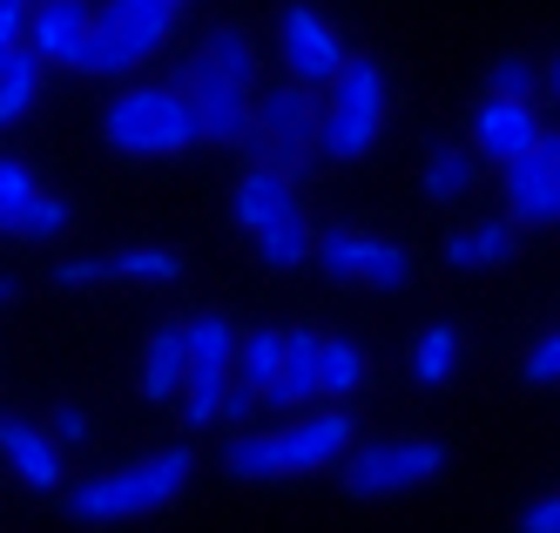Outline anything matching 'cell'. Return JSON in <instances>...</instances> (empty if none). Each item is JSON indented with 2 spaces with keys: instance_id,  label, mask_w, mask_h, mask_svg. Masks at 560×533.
I'll return each mask as SVG.
<instances>
[{
  "instance_id": "cell-1",
  "label": "cell",
  "mask_w": 560,
  "mask_h": 533,
  "mask_svg": "<svg viewBox=\"0 0 560 533\" xmlns=\"http://www.w3.org/2000/svg\"><path fill=\"white\" fill-rule=\"evenodd\" d=\"M183 95L196 102L203 142H223V149L250 142V121H257V48H250V34L217 27L183 74Z\"/></svg>"
},
{
  "instance_id": "cell-2",
  "label": "cell",
  "mask_w": 560,
  "mask_h": 533,
  "mask_svg": "<svg viewBox=\"0 0 560 533\" xmlns=\"http://www.w3.org/2000/svg\"><path fill=\"white\" fill-rule=\"evenodd\" d=\"M196 473V453L189 445H163V453H149L122 473H102V479H82L74 486L68 513L89 520V526H115V520H142V513H163L183 500V486Z\"/></svg>"
},
{
  "instance_id": "cell-3",
  "label": "cell",
  "mask_w": 560,
  "mask_h": 533,
  "mask_svg": "<svg viewBox=\"0 0 560 533\" xmlns=\"http://www.w3.org/2000/svg\"><path fill=\"white\" fill-rule=\"evenodd\" d=\"M345 445H351V413H311L284 432H244L223 453V466L236 479H284V473H317V466H331L345 460Z\"/></svg>"
},
{
  "instance_id": "cell-4",
  "label": "cell",
  "mask_w": 560,
  "mask_h": 533,
  "mask_svg": "<svg viewBox=\"0 0 560 533\" xmlns=\"http://www.w3.org/2000/svg\"><path fill=\"white\" fill-rule=\"evenodd\" d=\"M102 136H108V149H122V155H183V149L203 142V121H196V102L183 89L142 81V89L108 102Z\"/></svg>"
},
{
  "instance_id": "cell-5",
  "label": "cell",
  "mask_w": 560,
  "mask_h": 533,
  "mask_svg": "<svg viewBox=\"0 0 560 533\" xmlns=\"http://www.w3.org/2000/svg\"><path fill=\"white\" fill-rule=\"evenodd\" d=\"M236 223L250 230L257 257H264L270 270H298V264L317 257V236H311V223H304V202H298L291 176L264 170V162H257L244 183H236Z\"/></svg>"
},
{
  "instance_id": "cell-6",
  "label": "cell",
  "mask_w": 560,
  "mask_h": 533,
  "mask_svg": "<svg viewBox=\"0 0 560 533\" xmlns=\"http://www.w3.org/2000/svg\"><path fill=\"white\" fill-rule=\"evenodd\" d=\"M385 68L372 55H351L338 74H331V89H325V115H317V149H325L331 162H358L378 129H385Z\"/></svg>"
},
{
  "instance_id": "cell-7",
  "label": "cell",
  "mask_w": 560,
  "mask_h": 533,
  "mask_svg": "<svg viewBox=\"0 0 560 533\" xmlns=\"http://www.w3.org/2000/svg\"><path fill=\"white\" fill-rule=\"evenodd\" d=\"M170 34H176V0H102L95 34L74 55V74H129L136 61L163 55Z\"/></svg>"
},
{
  "instance_id": "cell-8",
  "label": "cell",
  "mask_w": 560,
  "mask_h": 533,
  "mask_svg": "<svg viewBox=\"0 0 560 533\" xmlns=\"http://www.w3.org/2000/svg\"><path fill=\"white\" fill-rule=\"evenodd\" d=\"M317 115H325V102H317V89H304V81H277L270 95H257L250 149H257L264 170H277V176L304 170L317 155Z\"/></svg>"
},
{
  "instance_id": "cell-9",
  "label": "cell",
  "mask_w": 560,
  "mask_h": 533,
  "mask_svg": "<svg viewBox=\"0 0 560 533\" xmlns=\"http://www.w3.org/2000/svg\"><path fill=\"white\" fill-rule=\"evenodd\" d=\"M446 473V445L439 439H378V445H358L345 460V494L351 500H392V494H412V486Z\"/></svg>"
},
{
  "instance_id": "cell-10",
  "label": "cell",
  "mask_w": 560,
  "mask_h": 533,
  "mask_svg": "<svg viewBox=\"0 0 560 533\" xmlns=\"http://www.w3.org/2000/svg\"><path fill=\"white\" fill-rule=\"evenodd\" d=\"M189 332V385H183V419L189 426H217L223 419V385L236 379V332L210 311L183 324Z\"/></svg>"
},
{
  "instance_id": "cell-11",
  "label": "cell",
  "mask_w": 560,
  "mask_h": 533,
  "mask_svg": "<svg viewBox=\"0 0 560 533\" xmlns=\"http://www.w3.org/2000/svg\"><path fill=\"white\" fill-rule=\"evenodd\" d=\"M277 48H284L291 81H304V89H317V95H325V89H331V74L351 61V55H345V40L331 34V21L317 14L311 0H291V8H284V21H277Z\"/></svg>"
},
{
  "instance_id": "cell-12",
  "label": "cell",
  "mask_w": 560,
  "mask_h": 533,
  "mask_svg": "<svg viewBox=\"0 0 560 533\" xmlns=\"http://www.w3.org/2000/svg\"><path fill=\"white\" fill-rule=\"evenodd\" d=\"M317 264H325L331 277H358V283H372V291H406V283H412V257H406V243L358 236V230H325V243H317Z\"/></svg>"
},
{
  "instance_id": "cell-13",
  "label": "cell",
  "mask_w": 560,
  "mask_h": 533,
  "mask_svg": "<svg viewBox=\"0 0 560 533\" xmlns=\"http://www.w3.org/2000/svg\"><path fill=\"white\" fill-rule=\"evenodd\" d=\"M540 149V115L534 102H513V95H479L472 108V155H487V162H520V155H534Z\"/></svg>"
},
{
  "instance_id": "cell-14",
  "label": "cell",
  "mask_w": 560,
  "mask_h": 533,
  "mask_svg": "<svg viewBox=\"0 0 560 533\" xmlns=\"http://www.w3.org/2000/svg\"><path fill=\"white\" fill-rule=\"evenodd\" d=\"M500 189H506V217H513V223H527V230H560V170H553L540 149L520 155V162H506Z\"/></svg>"
},
{
  "instance_id": "cell-15",
  "label": "cell",
  "mask_w": 560,
  "mask_h": 533,
  "mask_svg": "<svg viewBox=\"0 0 560 533\" xmlns=\"http://www.w3.org/2000/svg\"><path fill=\"white\" fill-rule=\"evenodd\" d=\"M95 34V0H34L27 14V48L55 61V68H74L82 40Z\"/></svg>"
},
{
  "instance_id": "cell-16",
  "label": "cell",
  "mask_w": 560,
  "mask_h": 533,
  "mask_svg": "<svg viewBox=\"0 0 560 533\" xmlns=\"http://www.w3.org/2000/svg\"><path fill=\"white\" fill-rule=\"evenodd\" d=\"M0 460H8L27 486H42V494L61 486V445H55L48 426H34V419H0Z\"/></svg>"
},
{
  "instance_id": "cell-17",
  "label": "cell",
  "mask_w": 560,
  "mask_h": 533,
  "mask_svg": "<svg viewBox=\"0 0 560 533\" xmlns=\"http://www.w3.org/2000/svg\"><path fill=\"white\" fill-rule=\"evenodd\" d=\"M183 385H189V332L163 324V332H149V351H142V398L170 405L183 398Z\"/></svg>"
},
{
  "instance_id": "cell-18",
  "label": "cell",
  "mask_w": 560,
  "mask_h": 533,
  "mask_svg": "<svg viewBox=\"0 0 560 533\" xmlns=\"http://www.w3.org/2000/svg\"><path fill=\"white\" fill-rule=\"evenodd\" d=\"M317 385H325V338L317 332H284V372L270 385V405H311Z\"/></svg>"
},
{
  "instance_id": "cell-19",
  "label": "cell",
  "mask_w": 560,
  "mask_h": 533,
  "mask_svg": "<svg viewBox=\"0 0 560 533\" xmlns=\"http://www.w3.org/2000/svg\"><path fill=\"white\" fill-rule=\"evenodd\" d=\"M513 236H520V223H513V217L466 223V230H453V236H446V264H453V270H493V264H506V257H513Z\"/></svg>"
},
{
  "instance_id": "cell-20",
  "label": "cell",
  "mask_w": 560,
  "mask_h": 533,
  "mask_svg": "<svg viewBox=\"0 0 560 533\" xmlns=\"http://www.w3.org/2000/svg\"><path fill=\"white\" fill-rule=\"evenodd\" d=\"M68 202L61 196H42V189H27L21 202H8L0 210V236H14V243H48V236H61L68 230Z\"/></svg>"
},
{
  "instance_id": "cell-21",
  "label": "cell",
  "mask_w": 560,
  "mask_h": 533,
  "mask_svg": "<svg viewBox=\"0 0 560 533\" xmlns=\"http://www.w3.org/2000/svg\"><path fill=\"white\" fill-rule=\"evenodd\" d=\"M34 89H42V55H34V48H14L8 61H0V129H14V121L27 115Z\"/></svg>"
},
{
  "instance_id": "cell-22",
  "label": "cell",
  "mask_w": 560,
  "mask_h": 533,
  "mask_svg": "<svg viewBox=\"0 0 560 533\" xmlns=\"http://www.w3.org/2000/svg\"><path fill=\"white\" fill-rule=\"evenodd\" d=\"M419 183H425L432 202H459V196L479 183V155H472V149H432Z\"/></svg>"
},
{
  "instance_id": "cell-23",
  "label": "cell",
  "mask_w": 560,
  "mask_h": 533,
  "mask_svg": "<svg viewBox=\"0 0 560 533\" xmlns=\"http://www.w3.org/2000/svg\"><path fill=\"white\" fill-rule=\"evenodd\" d=\"M277 372H284V332H250V338H236V379L257 385L270 398Z\"/></svg>"
},
{
  "instance_id": "cell-24",
  "label": "cell",
  "mask_w": 560,
  "mask_h": 533,
  "mask_svg": "<svg viewBox=\"0 0 560 533\" xmlns=\"http://www.w3.org/2000/svg\"><path fill=\"white\" fill-rule=\"evenodd\" d=\"M365 385V351H358L351 338H325V398H345V392H358Z\"/></svg>"
},
{
  "instance_id": "cell-25",
  "label": "cell",
  "mask_w": 560,
  "mask_h": 533,
  "mask_svg": "<svg viewBox=\"0 0 560 533\" xmlns=\"http://www.w3.org/2000/svg\"><path fill=\"white\" fill-rule=\"evenodd\" d=\"M453 358H459V332L453 324H432V332H419V351H412V372L425 379V385H439L453 372Z\"/></svg>"
},
{
  "instance_id": "cell-26",
  "label": "cell",
  "mask_w": 560,
  "mask_h": 533,
  "mask_svg": "<svg viewBox=\"0 0 560 533\" xmlns=\"http://www.w3.org/2000/svg\"><path fill=\"white\" fill-rule=\"evenodd\" d=\"M534 81H540V68H534L527 55H500V61L487 68V95H513V102H527V95H534Z\"/></svg>"
},
{
  "instance_id": "cell-27",
  "label": "cell",
  "mask_w": 560,
  "mask_h": 533,
  "mask_svg": "<svg viewBox=\"0 0 560 533\" xmlns=\"http://www.w3.org/2000/svg\"><path fill=\"white\" fill-rule=\"evenodd\" d=\"M55 283H68V291H89V283H115V257H68V264H55Z\"/></svg>"
},
{
  "instance_id": "cell-28",
  "label": "cell",
  "mask_w": 560,
  "mask_h": 533,
  "mask_svg": "<svg viewBox=\"0 0 560 533\" xmlns=\"http://www.w3.org/2000/svg\"><path fill=\"white\" fill-rule=\"evenodd\" d=\"M183 257L176 251H122L115 257V277H176Z\"/></svg>"
},
{
  "instance_id": "cell-29",
  "label": "cell",
  "mask_w": 560,
  "mask_h": 533,
  "mask_svg": "<svg viewBox=\"0 0 560 533\" xmlns=\"http://www.w3.org/2000/svg\"><path fill=\"white\" fill-rule=\"evenodd\" d=\"M257 413H264V392L244 385V379H230V385H223V419H230V426H250Z\"/></svg>"
},
{
  "instance_id": "cell-30",
  "label": "cell",
  "mask_w": 560,
  "mask_h": 533,
  "mask_svg": "<svg viewBox=\"0 0 560 533\" xmlns=\"http://www.w3.org/2000/svg\"><path fill=\"white\" fill-rule=\"evenodd\" d=\"M520 372H527L534 385H560V332H547V338L527 351V364H520Z\"/></svg>"
},
{
  "instance_id": "cell-31",
  "label": "cell",
  "mask_w": 560,
  "mask_h": 533,
  "mask_svg": "<svg viewBox=\"0 0 560 533\" xmlns=\"http://www.w3.org/2000/svg\"><path fill=\"white\" fill-rule=\"evenodd\" d=\"M27 0H0V61H8L14 48H21V40H27Z\"/></svg>"
},
{
  "instance_id": "cell-32",
  "label": "cell",
  "mask_w": 560,
  "mask_h": 533,
  "mask_svg": "<svg viewBox=\"0 0 560 533\" xmlns=\"http://www.w3.org/2000/svg\"><path fill=\"white\" fill-rule=\"evenodd\" d=\"M34 189V176H27V162H14V155H0V210H8V202H21Z\"/></svg>"
},
{
  "instance_id": "cell-33",
  "label": "cell",
  "mask_w": 560,
  "mask_h": 533,
  "mask_svg": "<svg viewBox=\"0 0 560 533\" xmlns=\"http://www.w3.org/2000/svg\"><path fill=\"white\" fill-rule=\"evenodd\" d=\"M61 445H82L89 439V413H82V405H61V413H55V426H48Z\"/></svg>"
},
{
  "instance_id": "cell-34",
  "label": "cell",
  "mask_w": 560,
  "mask_h": 533,
  "mask_svg": "<svg viewBox=\"0 0 560 533\" xmlns=\"http://www.w3.org/2000/svg\"><path fill=\"white\" fill-rule=\"evenodd\" d=\"M520 533H560V494H553V500H540V507H527V513H520Z\"/></svg>"
},
{
  "instance_id": "cell-35",
  "label": "cell",
  "mask_w": 560,
  "mask_h": 533,
  "mask_svg": "<svg viewBox=\"0 0 560 533\" xmlns=\"http://www.w3.org/2000/svg\"><path fill=\"white\" fill-rule=\"evenodd\" d=\"M540 155H547L553 170H560V129H540Z\"/></svg>"
},
{
  "instance_id": "cell-36",
  "label": "cell",
  "mask_w": 560,
  "mask_h": 533,
  "mask_svg": "<svg viewBox=\"0 0 560 533\" xmlns=\"http://www.w3.org/2000/svg\"><path fill=\"white\" fill-rule=\"evenodd\" d=\"M547 95H553V102H560V55H553V61H547Z\"/></svg>"
},
{
  "instance_id": "cell-37",
  "label": "cell",
  "mask_w": 560,
  "mask_h": 533,
  "mask_svg": "<svg viewBox=\"0 0 560 533\" xmlns=\"http://www.w3.org/2000/svg\"><path fill=\"white\" fill-rule=\"evenodd\" d=\"M14 298V277H0V304H8Z\"/></svg>"
},
{
  "instance_id": "cell-38",
  "label": "cell",
  "mask_w": 560,
  "mask_h": 533,
  "mask_svg": "<svg viewBox=\"0 0 560 533\" xmlns=\"http://www.w3.org/2000/svg\"><path fill=\"white\" fill-rule=\"evenodd\" d=\"M176 8H183V0H176Z\"/></svg>"
}]
</instances>
